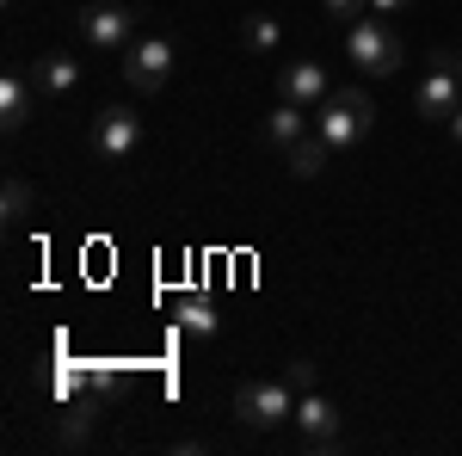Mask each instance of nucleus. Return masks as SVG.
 <instances>
[{
    "mask_svg": "<svg viewBox=\"0 0 462 456\" xmlns=\"http://www.w3.org/2000/svg\"><path fill=\"white\" fill-rule=\"evenodd\" d=\"M241 37H247V50L253 56H272V50H278V19H265V13H247V25H241Z\"/></svg>",
    "mask_w": 462,
    "mask_h": 456,
    "instance_id": "dca6fc26",
    "label": "nucleus"
},
{
    "mask_svg": "<svg viewBox=\"0 0 462 456\" xmlns=\"http://www.w3.org/2000/svg\"><path fill=\"white\" fill-rule=\"evenodd\" d=\"M284 383L296 388V395H309V388H315V364H309V358H296V364H284Z\"/></svg>",
    "mask_w": 462,
    "mask_h": 456,
    "instance_id": "6ab92c4d",
    "label": "nucleus"
},
{
    "mask_svg": "<svg viewBox=\"0 0 462 456\" xmlns=\"http://www.w3.org/2000/svg\"><path fill=\"white\" fill-rule=\"evenodd\" d=\"M296 432H302V451H333L339 444V414L327 395H296Z\"/></svg>",
    "mask_w": 462,
    "mask_h": 456,
    "instance_id": "6e6552de",
    "label": "nucleus"
},
{
    "mask_svg": "<svg viewBox=\"0 0 462 456\" xmlns=\"http://www.w3.org/2000/svg\"><path fill=\"white\" fill-rule=\"evenodd\" d=\"M320 6H327V19H346V25H352V19H364L370 0H320Z\"/></svg>",
    "mask_w": 462,
    "mask_h": 456,
    "instance_id": "aec40b11",
    "label": "nucleus"
},
{
    "mask_svg": "<svg viewBox=\"0 0 462 456\" xmlns=\"http://www.w3.org/2000/svg\"><path fill=\"white\" fill-rule=\"evenodd\" d=\"M32 185H25V179H6V228H19V222H25V216H32Z\"/></svg>",
    "mask_w": 462,
    "mask_h": 456,
    "instance_id": "f3484780",
    "label": "nucleus"
},
{
    "mask_svg": "<svg viewBox=\"0 0 462 456\" xmlns=\"http://www.w3.org/2000/svg\"><path fill=\"white\" fill-rule=\"evenodd\" d=\"M32 99H37V87H32L25 69L0 74V130H6V136H19V130L32 124Z\"/></svg>",
    "mask_w": 462,
    "mask_h": 456,
    "instance_id": "1a4fd4ad",
    "label": "nucleus"
},
{
    "mask_svg": "<svg viewBox=\"0 0 462 456\" xmlns=\"http://www.w3.org/2000/svg\"><path fill=\"white\" fill-rule=\"evenodd\" d=\"M179 327H185L191 340H210L216 333V302L210 296H185V302H179Z\"/></svg>",
    "mask_w": 462,
    "mask_h": 456,
    "instance_id": "2eb2a0df",
    "label": "nucleus"
},
{
    "mask_svg": "<svg viewBox=\"0 0 462 456\" xmlns=\"http://www.w3.org/2000/svg\"><path fill=\"white\" fill-rule=\"evenodd\" d=\"M302 136H315V111L309 106H290L284 99V106L265 117V142H272V148H296Z\"/></svg>",
    "mask_w": 462,
    "mask_h": 456,
    "instance_id": "f8f14e48",
    "label": "nucleus"
},
{
    "mask_svg": "<svg viewBox=\"0 0 462 456\" xmlns=\"http://www.w3.org/2000/svg\"><path fill=\"white\" fill-rule=\"evenodd\" d=\"M74 80H80V62H74V56H43V62L32 69V87H37V93H50V99L74 93Z\"/></svg>",
    "mask_w": 462,
    "mask_h": 456,
    "instance_id": "ddd939ff",
    "label": "nucleus"
},
{
    "mask_svg": "<svg viewBox=\"0 0 462 456\" xmlns=\"http://www.w3.org/2000/svg\"><path fill=\"white\" fill-rule=\"evenodd\" d=\"M62 388L99 407V401H111V395L124 388V377H117V364H69V370H62Z\"/></svg>",
    "mask_w": 462,
    "mask_h": 456,
    "instance_id": "9b49d317",
    "label": "nucleus"
},
{
    "mask_svg": "<svg viewBox=\"0 0 462 456\" xmlns=\"http://www.w3.org/2000/svg\"><path fill=\"white\" fill-rule=\"evenodd\" d=\"M235 420L253 425V432H265V425H278V420H296V388L284 377H253V383L235 388Z\"/></svg>",
    "mask_w": 462,
    "mask_h": 456,
    "instance_id": "7ed1b4c3",
    "label": "nucleus"
},
{
    "mask_svg": "<svg viewBox=\"0 0 462 456\" xmlns=\"http://www.w3.org/2000/svg\"><path fill=\"white\" fill-rule=\"evenodd\" d=\"M457 80H462V56H457Z\"/></svg>",
    "mask_w": 462,
    "mask_h": 456,
    "instance_id": "5701e85b",
    "label": "nucleus"
},
{
    "mask_svg": "<svg viewBox=\"0 0 462 456\" xmlns=\"http://www.w3.org/2000/svg\"><path fill=\"white\" fill-rule=\"evenodd\" d=\"M87 432H93V401H87V407H69V414H62V444H80Z\"/></svg>",
    "mask_w": 462,
    "mask_h": 456,
    "instance_id": "a211bd4d",
    "label": "nucleus"
},
{
    "mask_svg": "<svg viewBox=\"0 0 462 456\" xmlns=\"http://www.w3.org/2000/svg\"><path fill=\"white\" fill-rule=\"evenodd\" d=\"M370 130H376V106H370V93H364V87H333V93L315 106V136L327 142L333 154L357 148Z\"/></svg>",
    "mask_w": 462,
    "mask_h": 456,
    "instance_id": "f257e3e1",
    "label": "nucleus"
},
{
    "mask_svg": "<svg viewBox=\"0 0 462 456\" xmlns=\"http://www.w3.org/2000/svg\"><path fill=\"white\" fill-rule=\"evenodd\" d=\"M407 6H420V0H370V13H383V19H394V13H407Z\"/></svg>",
    "mask_w": 462,
    "mask_h": 456,
    "instance_id": "412c9836",
    "label": "nucleus"
},
{
    "mask_svg": "<svg viewBox=\"0 0 462 456\" xmlns=\"http://www.w3.org/2000/svg\"><path fill=\"white\" fill-rule=\"evenodd\" d=\"M450 136H457V142H462V106H457V111H450Z\"/></svg>",
    "mask_w": 462,
    "mask_h": 456,
    "instance_id": "4be33fe9",
    "label": "nucleus"
},
{
    "mask_svg": "<svg viewBox=\"0 0 462 456\" xmlns=\"http://www.w3.org/2000/svg\"><path fill=\"white\" fill-rule=\"evenodd\" d=\"M80 37H87L93 50H130V43L143 37V19H136V6H117V0H93V6L80 13Z\"/></svg>",
    "mask_w": 462,
    "mask_h": 456,
    "instance_id": "20e7f679",
    "label": "nucleus"
},
{
    "mask_svg": "<svg viewBox=\"0 0 462 456\" xmlns=\"http://www.w3.org/2000/svg\"><path fill=\"white\" fill-rule=\"evenodd\" d=\"M346 62H352L357 74H370V80H376V74L389 80V74L401 69V37L389 32V19H383V13L346 25Z\"/></svg>",
    "mask_w": 462,
    "mask_h": 456,
    "instance_id": "f03ea898",
    "label": "nucleus"
},
{
    "mask_svg": "<svg viewBox=\"0 0 462 456\" xmlns=\"http://www.w3.org/2000/svg\"><path fill=\"white\" fill-rule=\"evenodd\" d=\"M278 93H284L290 106H309V111H315L320 99L333 93V80H327L320 62H290V69H278Z\"/></svg>",
    "mask_w": 462,
    "mask_h": 456,
    "instance_id": "9d476101",
    "label": "nucleus"
},
{
    "mask_svg": "<svg viewBox=\"0 0 462 456\" xmlns=\"http://www.w3.org/2000/svg\"><path fill=\"white\" fill-rule=\"evenodd\" d=\"M284 161H290V173H296V179H320V173H327V161H333V148H327L320 136H302L296 148H284Z\"/></svg>",
    "mask_w": 462,
    "mask_h": 456,
    "instance_id": "4468645a",
    "label": "nucleus"
},
{
    "mask_svg": "<svg viewBox=\"0 0 462 456\" xmlns=\"http://www.w3.org/2000/svg\"><path fill=\"white\" fill-rule=\"evenodd\" d=\"M173 37H161V32H148L136 37L130 50H124V80L136 87V93H161L167 87V74H173Z\"/></svg>",
    "mask_w": 462,
    "mask_h": 456,
    "instance_id": "39448f33",
    "label": "nucleus"
},
{
    "mask_svg": "<svg viewBox=\"0 0 462 456\" xmlns=\"http://www.w3.org/2000/svg\"><path fill=\"white\" fill-rule=\"evenodd\" d=\"M136 148H143V117L130 106H106L99 124H93V154L99 161H130Z\"/></svg>",
    "mask_w": 462,
    "mask_h": 456,
    "instance_id": "0eeeda50",
    "label": "nucleus"
},
{
    "mask_svg": "<svg viewBox=\"0 0 462 456\" xmlns=\"http://www.w3.org/2000/svg\"><path fill=\"white\" fill-rule=\"evenodd\" d=\"M413 106H420V117H431V124H450V111L462 106L457 56H444V50H431V74L420 80V93H413Z\"/></svg>",
    "mask_w": 462,
    "mask_h": 456,
    "instance_id": "423d86ee",
    "label": "nucleus"
}]
</instances>
